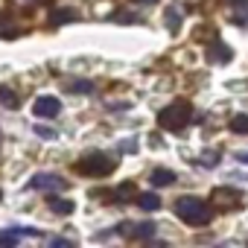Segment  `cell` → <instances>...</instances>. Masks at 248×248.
I'll return each mask as SVG.
<instances>
[{
	"instance_id": "obj_14",
	"label": "cell",
	"mask_w": 248,
	"mask_h": 248,
	"mask_svg": "<svg viewBox=\"0 0 248 248\" xmlns=\"http://www.w3.org/2000/svg\"><path fill=\"white\" fill-rule=\"evenodd\" d=\"M73 18H76L73 9H59V12L53 15V24H67V21H73Z\"/></svg>"
},
{
	"instance_id": "obj_8",
	"label": "cell",
	"mask_w": 248,
	"mask_h": 248,
	"mask_svg": "<svg viewBox=\"0 0 248 248\" xmlns=\"http://www.w3.org/2000/svg\"><path fill=\"white\" fill-rule=\"evenodd\" d=\"M135 202L140 204V210H149V213H155V210H161V199H158L155 193H140V196H138Z\"/></svg>"
},
{
	"instance_id": "obj_24",
	"label": "cell",
	"mask_w": 248,
	"mask_h": 248,
	"mask_svg": "<svg viewBox=\"0 0 248 248\" xmlns=\"http://www.w3.org/2000/svg\"><path fill=\"white\" fill-rule=\"evenodd\" d=\"M0 202H3V193H0Z\"/></svg>"
},
{
	"instance_id": "obj_10",
	"label": "cell",
	"mask_w": 248,
	"mask_h": 248,
	"mask_svg": "<svg viewBox=\"0 0 248 248\" xmlns=\"http://www.w3.org/2000/svg\"><path fill=\"white\" fill-rule=\"evenodd\" d=\"M50 207H53V213H59V216L73 213V202H67V199H50Z\"/></svg>"
},
{
	"instance_id": "obj_1",
	"label": "cell",
	"mask_w": 248,
	"mask_h": 248,
	"mask_svg": "<svg viewBox=\"0 0 248 248\" xmlns=\"http://www.w3.org/2000/svg\"><path fill=\"white\" fill-rule=\"evenodd\" d=\"M175 213H178V219H181V222H187V225H193V228L207 225V222H210V216H213L210 204H207V202H202L199 196H181V199L175 202Z\"/></svg>"
},
{
	"instance_id": "obj_17",
	"label": "cell",
	"mask_w": 248,
	"mask_h": 248,
	"mask_svg": "<svg viewBox=\"0 0 248 248\" xmlns=\"http://www.w3.org/2000/svg\"><path fill=\"white\" fill-rule=\"evenodd\" d=\"M15 32H18V27H15V24L0 21V35H15Z\"/></svg>"
},
{
	"instance_id": "obj_4",
	"label": "cell",
	"mask_w": 248,
	"mask_h": 248,
	"mask_svg": "<svg viewBox=\"0 0 248 248\" xmlns=\"http://www.w3.org/2000/svg\"><path fill=\"white\" fill-rule=\"evenodd\" d=\"M32 187L44 190V193H59V190L67 187V181L59 178V175H53V172H38V175H32Z\"/></svg>"
},
{
	"instance_id": "obj_5",
	"label": "cell",
	"mask_w": 248,
	"mask_h": 248,
	"mask_svg": "<svg viewBox=\"0 0 248 248\" xmlns=\"http://www.w3.org/2000/svg\"><path fill=\"white\" fill-rule=\"evenodd\" d=\"M32 111H35V117H47V120H53V117H59L62 102H59L56 96H38L35 105H32Z\"/></svg>"
},
{
	"instance_id": "obj_11",
	"label": "cell",
	"mask_w": 248,
	"mask_h": 248,
	"mask_svg": "<svg viewBox=\"0 0 248 248\" xmlns=\"http://www.w3.org/2000/svg\"><path fill=\"white\" fill-rule=\"evenodd\" d=\"M0 105L3 108H18V93L12 88H0Z\"/></svg>"
},
{
	"instance_id": "obj_6",
	"label": "cell",
	"mask_w": 248,
	"mask_h": 248,
	"mask_svg": "<svg viewBox=\"0 0 248 248\" xmlns=\"http://www.w3.org/2000/svg\"><path fill=\"white\" fill-rule=\"evenodd\" d=\"M120 231L126 233V236H135V239H149V236H155V225H149V222H143V225L123 222V225H120Z\"/></svg>"
},
{
	"instance_id": "obj_13",
	"label": "cell",
	"mask_w": 248,
	"mask_h": 248,
	"mask_svg": "<svg viewBox=\"0 0 248 248\" xmlns=\"http://www.w3.org/2000/svg\"><path fill=\"white\" fill-rule=\"evenodd\" d=\"M207 56H210V59H216V64H225V62L231 59V50H228V47H222V44H216Z\"/></svg>"
},
{
	"instance_id": "obj_9",
	"label": "cell",
	"mask_w": 248,
	"mask_h": 248,
	"mask_svg": "<svg viewBox=\"0 0 248 248\" xmlns=\"http://www.w3.org/2000/svg\"><path fill=\"white\" fill-rule=\"evenodd\" d=\"M231 12L236 24H248V0H231Z\"/></svg>"
},
{
	"instance_id": "obj_20",
	"label": "cell",
	"mask_w": 248,
	"mask_h": 248,
	"mask_svg": "<svg viewBox=\"0 0 248 248\" xmlns=\"http://www.w3.org/2000/svg\"><path fill=\"white\" fill-rule=\"evenodd\" d=\"M204 164L216 167V164H219V155H216V152H204Z\"/></svg>"
},
{
	"instance_id": "obj_22",
	"label": "cell",
	"mask_w": 248,
	"mask_h": 248,
	"mask_svg": "<svg viewBox=\"0 0 248 248\" xmlns=\"http://www.w3.org/2000/svg\"><path fill=\"white\" fill-rule=\"evenodd\" d=\"M236 158H239L242 164H248V152H242V155H236Z\"/></svg>"
},
{
	"instance_id": "obj_15",
	"label": "cell",
	"mask_w": 248,
	"mask_h": 248,
	"mask_svg": "<svg viewBox=\"0 0 248 248\" xmlns=\"http://www.w3.org/2000/svg\"><path fill=\"white\" fill-rule=\"evenodd\" d=\"M167 21H170V30L175 32V30H178V24H181V18H178V9H167Z\"/></svg>"
},
{
	"instance_id": "obj_3",
	"label": "cell",
	"mask_w": 248,
	"mask_h": 248,
	"mask_svg": "<svg viewBox=\"0 0 248 248\" xmlns=\"http://www.w3.org/2000/svg\"><path fill=\"white\" fill-rule=\"evenodd\" d=\"M76 167H79V172H85V175H108V172L114 170V161H111L108 155H102V152H91V155H85Z\"/></svg>"
},
{
	"instance_id": "obj_12",
	"label": "cell",
	"mask_w": 248,
	"mask_h": 248,
	"mask_svg": "<svg viewBox=\"0 0 248 248\" xmlns=\"http://www.w3.org/2000/svg\"><path fill=\"white\" fill-rule=\"evenodd\" d=\"M231 132H236V135H248V114H236V117L231 120Z\"/></svg>"
},
{
	"instance_id": "obj_2",
	"label": "cell",
	"mask_w": 248,
	"mask_h": 248,
	"mask_svg": "<svg viewBox=\"0 0 248 248\" xmlns=\"http://www.w3.org/2000/svg\"><path fill=\"white\" fill-rule=\"evenodd\" d=\"M190 117H193V108H190V102H172V105H167L161 114H158V126L164 129V132H181L187 123H190Z\"/></svg>"
},
{
	"instance_id": "obj_23",
	"label": "cell",
	"mask_w": 248,
	"mask_h": 248,
	"mask_svg": "<svg viewBox=\"0 0 248 248\" xmlns=\"http://www.w3.org/2000/svg\"><path fill=\"white\" fill-rule=\"evenodd\" d=\"M140 3H158V0H140Z\"/></svg>"
},
{
	"instance_id": "obj_7",
	"label": "cell",
	"mask_w": 248,
	"mask_h": 248,
	"mask_svg": "<svg viewBox=\"0 0 248 248\" xmlns=\"http://www.w3.org/2000/svg\"><path fill=\"white\" fill-rule=\"evenodd\" d=\"M149 181H152L155 187H170V184L175 181V172H172V170H161V167H158V170H152V178H149Z\"/></svg>"
},
{
	"instance_id": "obj_19",
	"label": "cell",
	"mask_w": 248,
	"mask_h": 248,
	"mask_svg": "<svg viewBox=\"0 0 248 248\" xmlns=\"http://www.w3.org/2000/svg\"><path fill=\"white\" fill-rule=\"evenodd\" d=\"M35 132H38V138H44V140H53V138H56V132H53V129H44V126H38Z\"/></svg>"
},
{
	"instance_id": "obj_16",
	"label": "cell",
	"mask_w": 248,
	"mask_h": 248,
	"mask_svg": "<svg viewBox=\"0 0 248 248\" xmlns=\"http://www.w3.org/2000/svg\"><path fill=\"white\" fill-rule=\"evenodd\" d=\"M132 193H135V184H123V187L114 193V199L120 202V199H126V196H132Z\"/></svg>"
},
{
	"instance_id": "obj_18",
	"label": "cell",
	"mask_w": 248,
	"mask_h": 248,
	"mask_svg": "<svg viewBox=\"0 0 248 248\" xmlns=\"http://www.w3.org/2000/svg\"><path fill=\"white\" fill-rule=\"evenodd\" d=\"M73 91H76V93H91V91H93V85H91V82H76V85H73Z\"/></svg>"
},
{
	"instance_id": "obj_21",
	"label": "cell",
	"mask_w": 248,
	"mask_h": 248,
	"mask_svg": "<svg viewBox=\"0 0 248 248\" xmlns=\"http://www.w3.org/2000/svg\"><path fill=\"white\" fill-rule=\"evenodd\" d=\"M15 3H21V6H35V3H41V0H15Z\"/></svg>"
}]
</instances>
